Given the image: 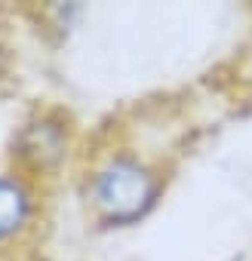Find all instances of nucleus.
<instances>
[{
  "label": "nucleus",
  "mask_w": 252,
  "mask_h": 261,
  "mask_svg": "<svg viewBox=\"0 0 252 261\" xmlns=\"http://www.w3.org/2000/svg\"><path fill=\"white\" fill-rule=\"evenodd\" d=\"M163 194V169L136 148L98 151L80 178L83 206L105 230H123L148 221L157 212Z\"/></svg>",
  "instance_id": "nucleus-1"
},
{
  "label": "nucleus",
  "mask_w": 252,
  "mask_h": 261,
  "mask_svg": "<svg viewBox=\"0 0 252 261\" xmlns=\"http://www.w3.org/2000/svg\"><path fill=\"white\" fill-rule=\"evenodd\" d=\"M40 181L22 169L0 172V255L22 249L40 227Z\"/></svg>",
  "instance_id": "nucleus-2"
},
{
  "label": "nucleus",
  "mask_w": 252,
  "mask_h": 261,
  "mask_svg": "<svg viewBox=\"0 0 252 261\" xmlns=\"http://www.w3.org/2000/svg\"><path fill=\"white\" fill-rule=\"evenodd\" d=\"M68 151H71V126L65 120L37 117L19 136V145H16L19 166L16 169H22L40 181L46 172H53L59 163H65Z\"/></svg>",
  "instance_id": "nucleus-3"
},
{
  "label": "nucleus",
  "mask_w": 252,
  "mask_h": 261,
  "mask_svg": "<svg viewBox=\"0 0 252 261\" xmlns=\"http://www.w3.org/2000/svg\"><path fill=\"white\" fill-rule=\"evenodd\" d=\"M22 261H40V258H22Z\"/></svg>",
  "instance_id": "nucleus-4"
}]
</instances>
